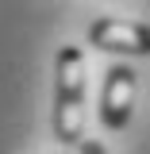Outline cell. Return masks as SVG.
<instances>
[{"mask_svg": "<svg viewBox=\"0 0 150 154\" xmlns=\"http://www.w3.org/2000/svg\"><path fill=\"white\" fill-rule=\"evenodd\" d=\"M131 108H135V73L127 66H112L104 96H100V116H104V123L112 131H119V127H127Z\"/></svg>", "mask_w": 150, "mask_h": 154, "instance_id": "cell-3", "label": "cell"}, {"mask_svg": "<svg viewBox=\"0 0 150 154\" xmlns=\"http://www.w3.org/2000/svg\"><path fill=\"white\" fill-rule=\"evenodd\" d=\"M66 154H104V150H100V143H96V139H85V143H77V146H69Z\"/></svg>", "mask_w": 150, "mask_h": 154, "instance_id": "cell-4", "label": "cell"}, {"mask_svg": "<svg viewBox=\"0 0 150 154\" xmlns=\"http://www.w3.org/2000/svg\"><path fill=\"white\" fill-rule=\"evenodd\" d=\"M85 123V54L77 46L58 50V104H54V131L62 143L77 146Z\"/></svg>", "mask_w": 150, "mask_h": 154, "instance_id": "cell-1", "label": "cell"}, {"mask_svg": "<svg viewBox=\"0 0 150 154\" xmlns=\"http://www.w3.org/2000/svg\"><path fill=\"white\" fill-rule=\"evenodd\" d=\"M89 38L100 50H119V54H150V27L131 19H96L89 27Z\"/></svg>", "mask_w": 150, "mask_h": 154, "instance_id": "cell-2", "label": "cell"}]
</instances>
